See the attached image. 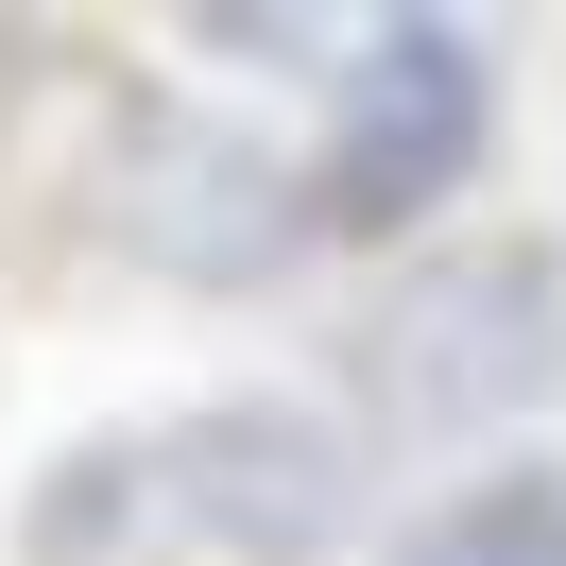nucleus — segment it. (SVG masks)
Listing matches in <instances>:
<instances>
[{"instance_id":"2","label":"nucleus","mask_w":566,"mask_h":566,"mask_svg":"<svg viewBox=\"0 0 566 566\" xmlns=\"http://www.w3.org/2000/svg\"><path fill=\"white\" fill-rule=\"evenodd\" d=\"M395 566H566V481H463L447 515H412Z\"/></svg>"},{"instance_id":"1","label":"nucleus","mask_w":566,"mask_h":566,"mask_svg":"<svg viewBox=\"0 0 566 566\" xmlns=\"http://www.w3.org/2000/svg\"><path fill=\"white\" fill-rule=\"evenodd\" d=\"M481 120H497V86H481V35L463 18H395L378 52L344 70V138H326V223H360V241H395L412 207H447L463 172H481Z\"/></svg>"}]
</instances>
